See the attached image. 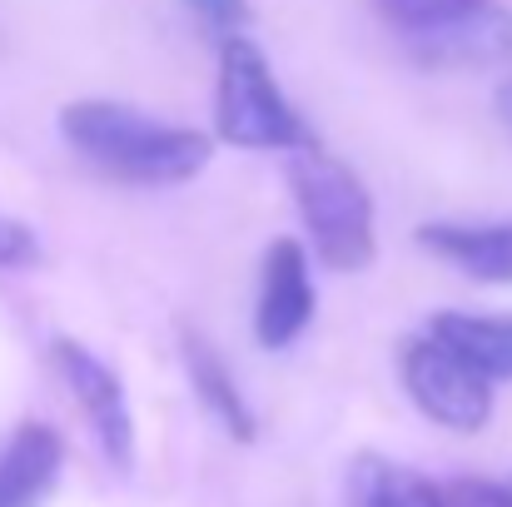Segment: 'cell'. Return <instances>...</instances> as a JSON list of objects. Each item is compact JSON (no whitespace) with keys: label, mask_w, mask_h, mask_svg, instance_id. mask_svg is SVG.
I'll use <instances>...</instances> for the list:
<instances>
[{"label":"cell","mask_w":512,"mask_h":507,"mask_svg":"<svg viewBox=\"0 0 512 507\" xmlns=\"http://www.w3.org/2000/svg\"><path fill=\"white\" fill-rule=\"evenodd\" d=\"M373 5H378V15L403 35V30H418V25L443 20V15H453V10H468V5H478V0H373Z\"/></svg>","instance_id":"4fadbf2b"},{"label":"cell","mask_w":512,"mask_h":507,"mask_svg":"<svg viewBox=\"0 0 512 507\" xmlns=\"http://www.w3.org/2000/svg\"><path fill=\"white\" fill-rule=\"evenodd\" d=\"M50 363H55L60 383L70 388V398L80 403V413L90 418L105 458L115 468H130L135 463V413H130V398H125V383L115 378V368L70 338L50 343Z\"/></svg>","instance_id":"8992f818"},{"label":"cell","mask_w":512,"mask_h":507,"mask_svg":"<svg viewBox=\"0 0 512 507\" xmlns=\"http://www.w3.org/2000/svg\"><path fill=\"white\" fill-rule=\"evenodd\" d=\"M65 145L125 184H179L209 165L214 145L204 130L165 125L145 110H130L120 100H75L60 115Z\"/></svg>","instance_id":"6da1fadb"},{"label":"cell","mask_w":512,"mask_h":507,"mask_svg":"<svg viewBox=\"0 0 512 507\" xmlns=\"http://www.w3.org/2000/svg\"><path fill=\"white\" fill-rule=\"evenodd\" d=\"M184 5L219 35H239L244 20H249V0H184Z\"/></svg>","instance_id":"5bb4252c"},{"label":"cell","mask_w":512,"mask_h":507,"mask_svg":"<svg viewBox=\"0 0 512 507\" xmlns=\"http://www.w3.org/2000/svg\"><path fill=\"white\" fill-rule=\"evenodd\" d=\"M35 234L20 224V219H5L0 214V269H20V264H35Z\"/></svg>","instance_id":"9a60e30c"},{"label":"cell","mask_w":512,"mask_h":507,"mask_svg":"<svg viewBox=\"0 0 512 507\" xmlns=\"http://www.w3.org/2000/svg\"><path fill=\"white\" fill-rule=\"evenodd\" d=\"M348 507H453L448 488L383 458V453H358L348 463V483H343Z\"/></svg>","instance_id":"30bf717a"},{"label":"cell","mask_w":512,"mask_h":507,"mask_svg":"<svg viewBox=\"0 0 512 507\" xmlns=\"http://www.w3.org/2000/svg\"><path fill=\"white\" fill-rule=\"evenodd\" d=\"M184 368H189V383H194L199 403L219 418V428H224L234 443H254V433H259L254 408H249V398L239 393V383H234L229 363L219 358V348H214V343H204V338L184 334Z\"/></svg>","instance_id":"8fae6325"},{"label":"cell","mask_w":512,"mask_h":507,"mask_svg":"<svg viewBox=\"0 0 512 507\" xmlns=\"http://www.w3.org/2000/svg\"><path fill=\"white\" fill-rule=\"evenodd\" d=\"M498 120L508 125V135H512V75L503 80V90H498Z\"/></svg>","instance_id":"2e32d148"},{"label":"cell","mask_w":512,"mask_h":507,"mask_svg":"<svg viewBox=\"0 0 512 507\" xmlns=\"http://www.w3.org/2000/svg\"><path fill=\"white\" fill-rule=\"evenodd\" d=\"M398 373H403V388L408 398L438 423V428H453V433H478L488 418H493V378L463 358L453 343L428 334L403 343L398 353Z\"/></svg>","instance_id":"277c9868"},{"label":"cell","mask_w":512,"mask_h":507,"mask_svg":"<svg viewBox=\"0 0 512 507\" xmlns=\"http://www.w3.org/2000/svg\"><path fill=\"white\" fill-rule=\"evenodd\" d=\"M314 319V279L309 254L299 239H274L264 249V279H259V314L254 334L264 348H289Z\"/></svg>","instance_id":"52a82bcc"},{"label":"cell","mask_w":512,"mask_h":507,"mask_svg":"<svg viewBox=\"0 0 512 507\" xmlns=\"http://www.w3.org/2000/svg\"><path fill=\"white\" fill-rule=\"evenodd\" d=\"M508 493H512V478H508Z\"/></svg>","instance_id":"e0dca14e"},{"label":"cell","mask_w":512,"mask_h":507,"mask_svg":"<svg viewBox=\"0 0 512 507\" xmlns=\"http://www.w3.org/2000/svg\"><path fill=\"white\" fill-rule=\"evenodd\" d=\"M214 125L229 145L244 150H304L314 145L304 115L289 105V95L279 90L264 50L239 30L224 35L219 45V95H214Z\"/></svg>","instance_id":"3957f363"},{"label":"cell","mask_w":512,"mask_h":507,"mask_svg":"<svg viewBox=\"0 0 512 507\" xmlns=\"http://www.w3.org/2000/svg\"><path fill=\"white\" fill-rule=\"evenodd\" d=\"M403 50L428 70H488L512 60V10L498 0H478L418 30H403Z\"/></svg>","instance_id":"5b68a950"},{"label":"cell","mask_w":512,"mask_h":507,"mask_svg":"<svg viewBox=\"0 0 512 507\" xmlns=\"http://www.w3.org/2000/svg\"><path fill=\"white\" fill-rule=\"evenodd\" d=\"M418 244L483 284H512V219L508 224H423Z\"/></svg>","instance_id":"9c48e42d"},{"label":"cell","mask_w":512,"mask_h":507,"mask_svg":"<svg viewBox=\"0 0 512 507\" xmlns=\"http://www.w3.org/2000/svg\"><path fill=\"white\" fill-rule=\"evenodd\" d=\"M443 343H453L463 358H473L493 383L512 378V319H493V314H438L428 324Z\"/></svg>","instance_id":"7c38bea8"},{"label":"cell","mask_w":512,"mask_h":507,"mask_svg":"<svg viewBox=\"0 0 512 507\" xmlns=\"http://www.w3.org/2000/svg\"><path fill=\"white\" fill-rule=\"evenodd\" d=\"M289 179H294L299 214H304V229H309L319 259L329 269H339V274H353V269L373 264L378 219H373L368 184L343 165L339 155H329L319 140L289 155Z\"/></svg>","instance_id":"7a4b0ae2"},{"label":"cell","mask_w":512,"mask_h":507,"mask_svg":"<svg viewBox=\"0 0 512 507\" xmlns=\"http://www.w3.org/2000/svg\"><path fill=\"white\" fill-rule=\"evenodd\" d=\"M65 463V443L45 423H20L0 448V507H40Z\"/></svg>","instance_id":"ba28073f"}]
</instances>
